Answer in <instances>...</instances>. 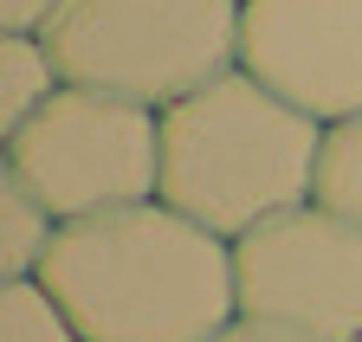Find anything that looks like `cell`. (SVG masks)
<instances>
[{
	"label": "cell",
	"instance_id": "6da1fadb",
	"mask_svg": "<svg viewBox=\"0 0 362 342\" xmlns=\"http://www.w3.org/2000/svg\"><path fill=\"white\" fill-rule=\"evenodd\" d=\"M39 278L84 342H214L240 317L233 239L168 200L65 220Z\"/></svg>",
	"mask_w": 362,
	"mask_h": 342
},
{
	"label": "cell",
	"instance_id": "7a4b0ae2",
	"mask_svg": "<svg viewBox=\"0 0 362 342\" xmlns=\"http://www.w3.org/2000/svg\"><path fill=\"white\" fill-rule=\"evenodd\" d=\"M324 123L285 104L246 65L162 110V194L175 213L240 239L317 194Z\"/></svg>",
	"mask_w": 362,
	"mask_h": 342
},
{
	"label": "cell",
	"instance_id": "3957f363",
	"mask_svg": "<svg viewBox=\"0 0 362 342\" xmlns=\"http://www.w3.org/2000/svg\"><path fill=\"white\" fill-rule=\"evenodd\" d=\"M246 0H65L45 26L65 84L168 110L240 65Z\"/></svg>",
	"mask_w": 362,
	"mask_h": 342
},
{
	"label": "cell",
	"instance_id": "277c9868",
	"mask_svg": "<svg viewBox=\"0 0 362 342\" xmlns=\"http://www.w3.org/2000/svg\"><path fill=\"white\" fill-rule=\"evenodd\" d=\"M0 149H7V168L59 220H90V213L162 194V110L117 91L65 84Z\"/></svg>",
	"mask_w": 362,
	"mask_h": 342
},
{
	"label": "cell",
	"instance_id": "5b68a950",
	"mask_svg": "<svg viewBox=\"0 0 362 342\" xmlns=\"http://www.w3.org/2000/svg\"><path fill=\"white\" fill-rule=\"evenodd\" d=\"M240 317L310 342H362V226L330 207H291L233 239Z\"/></svg>",
	"mask_w": 362,
	"mask_h": 342
},
{
	"label": "cell",
	"instance_id": "8992f818",
	"mask_svg": "<svg viewBox=\"0 0 362 342\" xmlns=\"http://www.w3.org/2000/svg\"><path fill=\"white\" fill-rule=\"evenodd\" d=\"M240 65L317 123L362 116V0H246Z\"/></svg>",
	"mask_w": 362,
	"mask_h": 342
},
{
	"label": "cell",
	"instance_id": "52a82bcc",
	"mask_svg": "<svg viewBox=\"0 0 362 342\" xmlns=\"http://www.w3.org/2000/svg\"><path fill=\"white\" fill-rule=\"evenodd\" d=\"M65 91V71L45 46V32H0V142Z\"/></svg>",
	"mask_w": 362,
	"mask_h": 342
},
{
	"label": "cell",
	"instance_id": "ba28073f",
	"mask_svg": "<svg viewBox=\"0 0 362 342\" xmlns=\"http://www.w3.org/2000/svg\"><path fill=\"white\" fill-rule=\"evenodd\" d=\"M59 213L45 207L7 161H0V278H33L59 239Z\"/></svg>",
	"mask_w": 362,
	"mask_h": 342
},
{
	"label": "cell",
	"instance_id": "9c48e42d",
	"mask_svg": "<svg viewBox=\"0 0 362 342\" xmlns=\"http://www.w3.org/2000/svg\"><path fill=\"white\" fill-rule=\"evenodd\" d=\"M0 342H84L71 310L52 297L39 271L33 278H0Z\"/></svg>",
	"mask_w": 362,
	"mask_h": 342
},
{
	"label": "cell",
	"instance_id": "30bf717a",
	"mask_svg": "<svg viewBox=\"0 0 362 342\" xmlns=\"http://www.w3.org/2000/svg\"><path fill=\"white\" fill-rule=\"evenodd\" d=\"M310 200L362 226V116L324 123V155H317V194Z\"/></svg>",
	"mask_w": 362,
	"mask_h": 342
},
{
	"label": "cell",
	"instance_id": "8fae6325",
	"mask_svg": "<svg viewBox=\"0 0 362 342\" xmlns=\"http://www.w3.org/2000/svg\"><path fill=\"white\" fill-rule=\"evenodd\" d=\"M65 13V0H0V32H45Z\"/></svg>",
	"mask_w": 362,
	"mask_h": 342
},
{
	"label": "cell",
	"instance_id": "7c38bea8",
	"mask_svg": "<svg viewBox=\"0 0 362 342\" xmlns=\"http://www.w3.org/2000/svg\"><path fill=\"white\" fill-rule=\"evenodd\" d=\"M214 342H310V336H298V329H279V323H259V317H233Z\"/></svg>",
	"mask_w": 362,
	"mask_h": 342
}]
</instances>
